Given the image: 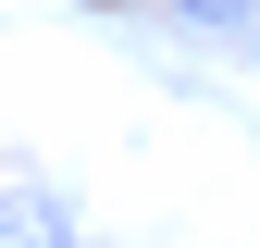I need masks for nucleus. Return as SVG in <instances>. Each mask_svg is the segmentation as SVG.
Masks as SVG:
<instances>
[{
    "label": "nucleus",
    "instance_id": "f257e3e1",
    "mask_svg": "<svg viewBox=\"0 0 260 248\" xmlns=\"http://www.w3.org/2000/svg\"><path fill=\"white\" fill-rule=\"evenodd\" d=\"M0 248H75V224H62L50 186H0Z\"/></svg>",
    "mask_w": 260,
    "mask_h": 248
},
{
    "label": "nucleus",
    "instance_id": "f03ea898",
    "mask_svg": "<svg viewBox=\"0 0 260 248\" xmlns=\"http://www.w3.org/2000/svg\"><path fill=\"white\" fill-rule=\"evenodd\" d=\"M186 25H211V38H248V50H260V0H186Z\"/></svg>",
    "mask_w": 260,
    "mask_h": 248
}]
</instances>
